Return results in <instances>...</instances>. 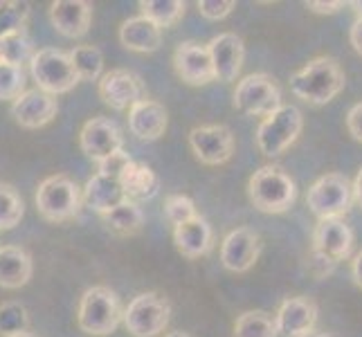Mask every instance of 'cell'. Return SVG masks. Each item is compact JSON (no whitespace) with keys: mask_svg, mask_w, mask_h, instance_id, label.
I'll return each mask as SVG.
<instances>
[{"mask_svg":"<svg viewBox=\"0 0 362 337\" xmlns=\"http://www.w3.org/2000/svg\"><path fill=\"white\" fill-rule=\"evenodd\" d=\"M344 72L340 64L331 57H317L291 74V93L306 104L324 106L335 99L344 88Z\"/></svg>","mask_w":362,"mask_h":337,"instance_id":"obj_1","label":"cell"},{"mask_svg":"<svg viewBox=\"0 0 362 337\" xmlns=\"http://www.w3.org/2000/svg\"><path fill=\"white\" fill-rule=\"evenodd\" d=\"M79 329L95 337H106L115 333L119 321H124V310L119 297L106 285H93L83 295L77 308Z\"/></svg>","mask_w":362,"mask_h":337,"instance_id":"obj_2","label":"cell"},{"mask_svg":"<svg viewBox=\"0 0 362 337\" xmlns=\"http://www.w3.org/2000/svg\"><path fill=\"white\" fill-rule=\"evenodd\" d=\"M247 196L264 214H284L293 207L297 189L293 178L279 167H261L247 182Z\"/></svg>","mask_w":362,"mask_h":337,"instance_id":"obj_3","label":"cell"},{"mask_svg":"<svg viewBox=\"0 0 362 337\" xmlns=\"http://www.w3.org/2000/svg\"><path fill=\"white\" fill-rule=\"evenodd\" d=\"M34 203L39 214L49 223H66L79 214L83 205V189L72 178L57 173L45 178L36 189Z\"/></svg>","mask_w":362,"mask_h":337,"instance_id":"obj_4","label":"cell"},{"mask_svg":"<svg viewBox=\"0 0 362 337\" xmlns=\"http://www.w3.org/2000/svg\"><path fill=\"white\" fill-rule=\"evenodd\" d=\"M30 74L36 88L52 97L70 93L81 81L77 70H74L70 52H64V49L57 47L36 49L34 59L30 61Z\"/></svg>","mask_w":362,"mask_h":337,"instance_id":"obj_5","label":"cell"},{"mask_svg":"<svg viewBox=\"0 0 362 337\" xmlns=\"http://www.w3.org/2000/svg\"><path fill=\"white\" fill-rule=\"evenodd\" d=\"M304 129V117L295 106H281L268 115L257 129V146L268 158L281 155L291 148Z\"/></svg>","mask_w":362,"mask_h":337,"instance_id":"obj_6","label":"cell"},{"mask_svg":"<svg viewBox=\"0 0 362 337\" xmlns=\"http://www.w3.org/2000/svg\"><path fill=\"white\" fill-rule=\"evenodd\" d=\"M232 104L236 110L243 112V115L264 117V119L284 106L279 85L274 83L270 74H264V72L247 74V77H243L236 83Z\"/></svg>","mask_w":362,"mask_h":337,"instance_id":"obj_7","label":"cell"},{"mask_svg":"<svg viewBox=\"0 0 362 337\" xmlns=\"http://www.w3.org/2000/svg\"><path fill=\"white\" fill-rule=\"evenodd\" d=\"M354 203V184L342 173H327L310 184L306 205L320 218H342Z\"/></svg>","mask_w":362,"mask_h":337,"instance_id":"obj_8","label":"cell"},{"mask_svg":"<svg viewBox=\"0 0 362 337\" xmlns=\"http://www.w3.org/2000/svg\"><path fill=\"white\" fill-rule=\"evenodd\" d=\"M171 304L158 292L137 295L124 310V326L133 337H156L167 329Z\"/></svg>","mask_w":362,"mask_h":337,"instance_id":"obj_9","label":"cell"},{"mask_svg":"<svg viewBox=\"0 0 362 337\" xmlns=\"http://www.w3.org/2000/svg\"><path fill=\"white\" fill-rule=\"evenodd\" d=\"M97 90H99V97L104 99V104L113 110H127V108L131 110V106L146 99L142 79L137 77L135 72L124 70V68H115L106 72L104 77L99 79Z\"/></svg>","mask_w":362,"mask_h":337,"instance_id":"obj_10","label":"cell"},{"mask_svg":"<svg viewBox=\"0 0 362 337\" xmlns=\"http://www.w3.org/2000/svg\"><path fill=\"white\" fill-rule=\"evenodd\" d=\"M79 146L86 155L99 165L102 160L122 151L124 137H122V131L113 119L93 117V119L86 122L79 131Z\"/></svg>","mask_w":362,"mask_h":337,"instance_id":"obj_11","label":"cell"},{"mask_svg":"<svg viewBox=\"0 0 362 337\" xmlns=\"http://www.w3.org/2000/svg\"><path fill=\"white\" fill-rule=\"evenodd\" d=\"M189 146L203 165L216 167L232 158L234 137L232 131L223 124H207V126H196L189 133Z\"/></svg>","mask_w":362,"mask_h":337,"instance_id":"obj_12","label":"cell"},{"mask_svg":"<svg viewBox=\"0 0 362 337\" xmlns=\"http://www.w3.org/2000/svg\"><path fill=\"white\" fill-rule=\"evenodd\" d=\"M173 68H176L178 77L189 85H205L216 79L207 45H201L196 41H185L176 47Z\"/></svg>","mask_w":362,"mask_h":337,"instance_id":"obj_13","label":"cell"},{"mask_svg":"<svg viewBox=\"0 0 362 337\" xmlns=\"http://www.w3.org/2000/svg\"><path fill=\"white\" fill-rule=\"evenodd\" d=\"M59 112L57 97L39 88L25 90L16 102H11V117L23 129H43Z\"/></svg>","mask_w":362,"mask_h":337,"instance_id":"obj_14","label":"cell"},{"mask_svg":"<svg viewBox=\"0 0 362 337\" xmlns=\"http://www.w3.org/2000/svg\"><path fill=\"white\" fill-rule=\"evenodd\" d=\"M49 23L66 39H79L90 30L93 5L86 0H54L49 5Z\"/></svg>","mask_w":362,"mask_h":337,"instance_id":"obj_15","label":"cell"},{"mask_svg":"<svg viewBox=\"0 0 362 337\" xmlns=\"http://www.w3.org/2000/svg\"><path fill=\"white\" fill-rule=\"evenodd\" d=\"M207 49H209L211 66H214L218 81L228 83L239 77V72L243 68V59H245V47L239 36L232 32L218 34L207 43Z\"/></svg>","mask_w":362,"mask_h":337,"instance_id":"obj_16","label":"cell"},{"mask_svg":"<svg viewBox=\"0 0 362 337\" xmlns=\"http://www.w3.org/2000/svg\"><path fill=\"white\" fill-rule=\"evenodd\" d=\"M259 236L247 230L239 227L232 230L221 243V261L230 272H247L259 259Z\"/></svg>","mask_w":362,"mask_h":337,"instance_id":"obj_17","label":"cell"},{"mask_svg":"<svg viewBox=\"0 0 362 337\" xmlns=\"http://www.w3.org/2000/svg\"><path fill=\"white\" fill-rule=\"evenodd\" d=\"M315 321H317V306L308 297H288L279 306L277 315H274L277 333L286 337H299L304 333H310Z\"/></svg>","mask_w":362,"mask_h":337,"instance_id":"obj_18","label":"cell"},{"mask_svg":"<svg viewBox=\"0 0 362 337\" xmlns=\"http://www.w3.org/2000/svg\"><path fill=\"white\" fill-rule=\"evenodd\" d=\"M354 232L342 218H324L313 232V249L327 254L335 264L351 254Z\"/></svg>","mask_w":362,"mask_h":337,"instance_id":"obj_19","label":"cell"},{"mask_svg":"<svg viewBox=\"0 0 362 337\" xmlns=\"http://www.w3.org/2000/svg\"><path fill=\"white\" fill-rule=\"evenodd\" d=\"M167 108L153 102V99H142L129 110V131L137 137V140L153 142L158 137L165 135L167 131Z\"/></svg>","mask_w":362,"mask_h":337,"instance_id":"obj_20","label":"cell"},{"mask_svg":"<svg viewBox=\"0 0 362 337\" xmlns=\"http://www.w3.org/2000/svg\"><path fill=\"white\" fill-rule=\"evenodd\" d=\"M173 243H176L178 252L182 256L198 259L211 249L214 232H211V225L203 216H196V218L173 227Z\"/></svg>","mask_w":362,"mask_h":337,"instance_id":"obj_21","label":"cell"},{"mask_svg":"<svg viewBox=\"0 0 362 337\" xmlns=\"http://www.w3.org/2000/svg\"><path fill=\"white\" fill-rule=\"evenodd\" d=\"M124 201H129V198L122 187V180L108 178L104 173H95L83 187V205L97 211L99 216L108 214L110 209L117 207Z\"/></svg>","mask_w":362,"mask_h":337,"instance_id":"obj_22","label":"cell"},{"mask_svg":"<svg viewBox=\"0 0 362 337\" xmlns=\"http://www.w3.org/2000/svg\"><path fill=\"white\" fill-rule=\"evenodd\" d=\"M32 256L18 245H0V285L7 290L23 288L32 279Z\"/></svg>","mask_w":362,"mask_h":337,"instance_id":"obj_23","label":"cell"},{"mask_svg":"<svg viewBox=\"0 0 362 337\" xmlns=\"http://www.w3.org/2000/svg\"><path fill=\"white\" fill-rule=\"evenodd\" d=\"M119 43L131 52H156L162 45V30L144 16H135L122 23Z\"/></svg>","mask_w":362,"mask_h":337,"instance_id":"obj_24","label":"cell"},{"mask_svg":"<svg viewBox=\"0 0 362 337\" xmlns=\"http://www.w3.org/2000/svg\"><path fill=\"white\" fill-rule=\"evenodd\" d=\"M122 187H124V191H127L129 201L137 203V201H151L160 189V182H158V176L151 171V167L133 162L127 169V173L122 176Z\"/></svg>","mask_w":362,"mask_h":337,"instance_id":"obj_25","label":"cell"},{"mask_svg":"<svg viewBox=\"0 0 362 337\" xmlns=\"http://www.w3.org/2000/svg\"><path fill=\"white\" fill-rule=\"evenodd\" d=\"M104 223H106V227L110 232H115L119 236H131L135 232H140L142 230V225H144V214H142V209L137 203L133 201H124L119 203L117 207H113L108 211V214L102 216Z\"/></svg>","mask_w":362,"mask_h":337,"instance_id":"obj_26","label":"cell"},{"mask_svg":"<svg viewBox=\"0 0 362 337\" xmlns=\"http://www.w3.org/2000/svg\"><path fill=\"white\" fill-rule=\"evenodd\" d=\"M185 9H187V5L182 0H140L142 16L156 23L160 30L176 25L182 18Z\"/></svg>","mask_w":362,"mask_h":337,"instance_id":"obj_27","label":"cell"},{"mask_svg":"<svg viewBox=\"0 0 362 337\" xmlns=\"http://www.w3.org/2000/svg\"><path fill=\"white\" fill-rule=\"evenodd\" d=\"M234 337H277V324L266 310H247L234 321Z\"/></svg>","mask_w":362,"mask_h":337,"instance_id":"obj_28","label":"cell"},{"mask_svg":"<svg viewBox=\"0 0 362 337\" xmlns=\"http://www.w3.org/2000/svg\"><path fill=\"white\" fill-rule=\"evenodd\" d=\"M70 59L74 64V70H77L79 79L83 81H99L104 77V54L102 49L95 45H77L74 49H70Z\"/></svg>","mask_w":362,"mask_h":337,"instance_id":"obj_29","label":"cell"},{"mask_svg":"<svg viewBox=\"0 0 362 337\" xmlns=\"http://www.w3.org/2000/svg\"><path fill=\"white\" fill-rule=\"evenodd\" d=\"M34 54H36L34 43L30 36L25 34V30L0 41V61H7L11 66L23 68L25 64H30L34 59Z\"/></svg>","mask_w":362,"mask_h":337,"instance_id":"obj_30","label":"cell"},{"mask_svg":"<svg viewBox=\"0 0 362 337\" xmlns=\"http://www.w3.org/2000/svg\"><path fill=\"white\" fill-rule=\"evenodd\" d=\"M30 16V3L25 0H0V41L23 32Z\"/></svg>","mask_w":362,"mask_h":337,"instance_id":"obj_31","label":"cell"},{"mask_svg":"<svg viewBox=\"0 0 362 337\" xmlns=\"http://www.w3.org/2000/svg\"><path fill=\"white\" fill-rule=\"evenodd\" d=\"M25 216V205L18 191L7 182H0V232L14 230Z\"/></svg>","mask_w":362,"mask_h":337,"instance_id":"obj_32","label":"cell"},{"mask_svg":"<svg viewBox=\"0 0 362 337\" xmlns=\"http://www.w3.org/2000/svg\"><path fill=\"white\" fill-rule=\"evenodd\" d=\"M28 329H30V315L23 304L18 302L0 304V335L9 337V335L28 333Z\"/></svg>","mask_w":362,"mask_h":337,"instance_id":"obj_33","label":"cell"},{"mask_svg":"<svg viewBox=\"0 0 362 337\" xmlns=\"http://www.w3.org/2000/svg\"><path fill=\"white\" fill-rule=\"evenodd\" d=\"M25 93V70L0 61V102H16Z\"/></svg>","mask_w":362,"mask_h":337,"instance_id":"obj_34","label":"cell"},{"mask_svg":"<svg viewBox=\"0 0 362 337\" xmlns=\"http://www.w3.org/2000/svg\"><path fill=\"white\" fill-rule=\"evenodd\" d=\"M165 216L167 220L176 227V225H182L187 220L196 218V205L189 196H182V194H171L167 196L165 201Z\"/></svg>","mask_w":362,"mask_h":337,"instance_id":"obj_35","label":"cell"},{"mask_svg":"<svg viewBox=\"0 0 362 337\" xmlns=\"http://www.w3.org/2000/svg\"><path fill=\"white\" fill-rule=\"evenodd\" d=\"M133 165V160L129 158V153H124V148L117 153H113L110 158L99 162V171L97 173H104L108 178H115V180H122V176L127 173V169Z\"/></svg>","mask_w":362,"mask_h":337,"instance_id":"obj_36","label":"cell"},{"mask_svg":"<svg viewBox=\"0 0 362 337\" xmlns=\"http://www.w3.org/2000/svg\"><path fill=\"white\" fill-rule=\"evenodd\" d=\"M232 9H234L232 0H201V3H198V11H201V14L209 20L226 18Z\"/></svg>","mask_w":362,"mask_h":337,"instance_id":"obj_37","label":"cell"},{"mask_svg":"<svg viewBox=\"0 0 362 337\" xmlns=\"http://www.w3.org/2000/svg\"><path fill=\"white\" fill-rule=\"evenodd\" d=\"M335 270V261L329 259L327 254L317 252V249H313V252L308 254V272L313 274L315 279H324L329 277V274Z\"/></svg>","mask_w":362,"mask_h":337,"instance_id":"obj_38","label":"cell"},{"mask_svg":"<svg viewBox=\"0 0 362 337\" xmlns=\"http://www.w3.org/2000/svg\"><path fill=\"white\" fill-rule=\"evenodd\" d=\"M346 129L356 142H362V102L351 106V110L346 112Z\"/></svg>","mask_w":362,"mask_h":337,"instance_id":"obj_39","label":"cell"},{"mask_svg":"<svg viewBox=\"0 0 362 337\" xmlns=\"http://www.w3.org/2000/svg\"><path fill=\"white\" fill-rule=\"evenodd\" d=\"M306 7L315 11V14H335L342 7V3H338V0H333V3H315V0H310V3H306Z\"/></svg>","mask_w":362,"mask_h":337,"instance_id":"obj_40","label":"cell"},{"mask_svg":"<svg viewBox=\"0 0 362 337\" xmlns=\"http://www.w3.org/2000/svg\"><path fill=\"white\" fill-rule=\"evenodd\" d=\"M349 41H351L354 49L362 57V18H358V20L351 25V32H349Z\"/></svg>","mask_w":362,"mask_h":337,"instance_id":"obj_41","label":"cell"},{"mask_svg":"<svg viewBox=\"0 0 362 337\" xmlns=\"http://www.w3.org/2000/svg\"><path fill=\"white\" fill-rule=\"evenodd\" d=\"M351 277H354V283L362 290V249H360V252L351 261Z\"/></svg>","mask_w":362,"mask_h":337,"instance_id":"obj_42","label":"cell"},{"mask_svg":"<svg viewBox=\"0 0 362 337\" xmlns=\"http://www.w3.org/2000/svg\"><path fill=\"white\" fill-rule=\"evenodd\" d=\"M351 184H354V203L362 209V169L358 171V176Z\"/></svg>","mask_w":362,"mask_h":337,"instance_id":"obj_43","label":"cell"},{"mask_svg":"<svg viewBox=\"0 0 362 337\" xmlns=\"http://www.w3.org/2000/svg\"><path fill=\"white\" fill-rule=\"evenodd\" d=\"M349 5L354 7V11L358 14V18H362V0H354V3H349Z\"/></svg>","mask_w":362,"mask_h":337,"instance_id":"obj_44","label":"cell"},{"mask_svg":"<svg viewBox=\"0 0 362 337\" xmlns=\"http://www.w3.org/2000/svg\"><path fill=\"white\" fill-rule=\"evenodd\" d=\"M299 337H331L327 333H317V331H310V333H304V335H299Z\"/></svg>","mask_w":362,"mask_h":337,"instance_id":"obj_45","label":"cell"},{"mask_svg":"<svg viewBox=\"0 0 362 337\" xmlns=\"http://www.w3.org/2000/svg\"><path fill=\"white\" fill-rule=\"evenodd\" d=\"M165 337H192L189 333H182V331H173V333H167Z\"/></svg>","mask_w":362,"mask_h":337,"instance_id":"obj_46","label":"cell"},{"mask_svg":"<svg viewBox=\"0 0 362 337\" xmlns=\"http://www.w3.org/2000/svg\"><path fill=\"white\" fill-rule=\"evenodd\" d=\"M9 337H36V335H32V333L28 331V333H18V335H9Z\"/></svg>","mask_w":362,"mask_h":337,"instance_id":"obj_47","label":"cell"}]
</instances>
